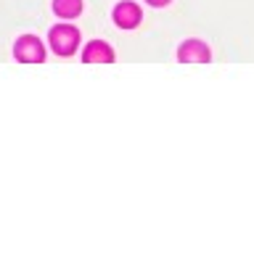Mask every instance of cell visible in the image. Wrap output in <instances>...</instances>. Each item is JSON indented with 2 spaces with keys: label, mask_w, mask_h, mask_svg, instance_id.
<instances>
[{
  "label": "cell",
  "mask_w": 254,
  "mask_h": 256,
  "mask_svg": "<svg viewBox=\"0 0 254 256\" xmlns=\"http://www.w3.org/2000/svg\"><path fill=\"white\" fill-rule=\"evenodd\" d=\"M48 42H51V48L59 56H72L74 50H77V45H80V32L74 30L72 24H59V26L51 30Z\"/></svg>",
  "instance_id": "obj_1"
},
{
  "label": "cell",
  "mask_w": 254,
  "mask_h": 256,
  "mask_svg": "<svg viewBox=\"0 0 254 256\" xmlns=\"http://www.w3.org/2000/svg\"><path fill=\"white\" fill-rule=\"evenodd\" d=\"M14 56L19 61H24V64H40L45 58V48H43V42L37 40L35 34H24V37L16 40Z\"/></svg>",
  "instance_id": "obj_2"
},
{
  "label": "cell",
  "mask_w": 254,
  "mask_h": 256,
  "mask_svg": "<svg viewBox=\"0 0 254 256\" xmlns=\"http://www.w3.org/2000/svg\"><path fill=\"white\" fill-rule=\"evenodd\" d=\"M209 48L201 40H185L180 48H177V58L183 64H206L209 61Z\"/></svg>",
  "instance_id": "obj_3"
},
{
  "label": "cell",
  "mask_w": 254,
  "mask_h": 256,
  "mask_svg": "<svg viewBox=\"0 0 254 256\" xmlns=\"http://www.w3.org/2000/svg\"><path fill=\"white\" fill-rule=\"evenodd\" d=\"M114 22L122 30H133V26L140 24V8L135 3H130V0H125V3H119L114 8Z\"/></svg>",
  "instance_id": "obj_4"
},
{
  "label": "cell",
  "mask_w": 254,
  "mask_h": 256,
  "mask_svg": "<svg viewBox=\"0 0 254 256\" xmlns=\"http://www.w3.org/2000/svg\"><path fill=\"white\" fill-rule=\"evenodd\" d=\"M85 64H111L114 61V50L109 48L103 40H93L88 48H85Z\"/></svg>",
  "instance_id": "obj_5"
},
{
  "label": "cell",
  "mask_w": 254,
  "mask_h": 256,
  "mask_svg": "<svg viewBox=\"0 0 254 256\" xmlns=\"http://www.w3.org/2000/svg\"><path fill=\"white\" fill-rule=\"evenodd\" d=\"M53 11L61 18H74L82 14V0H53Z\"/></svg>",
  "instance_id": "obj_6"
},
{
  "label": "cell",
  "mask_w": 254,
  "mask_h": 256,
  "mask_svg": "<svg viewBox=\"0 0 254 256\" xmlns=\"http://www.w3.org/2000/svg\"><path fill=\"white\" fill-rule=\"evenodd\" d=\"M148 3L156 6V8H162V6H167V3H169V0H148Z\"/></svg>",
  "instance_id": "obj_7"
}]
</instances>
